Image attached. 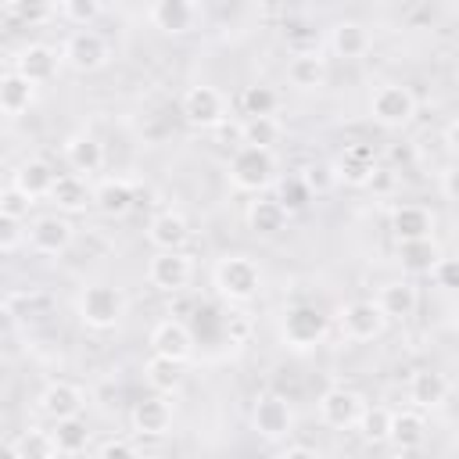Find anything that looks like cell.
I'll list each match as a JSON object with an SVG mask.
<instances>
[{"instance_id": "6da1fadb", "label": "cell", "mask_w": 459, "mask_h": 459, "mask_svg": "<svg viewBox=\"0 0 459 459\" xmlns=\"http://www.w3.org/2000/svg\"><path fill=\"white\" fill-rule=\"evenodd\" d=\"M212 287L230 305H247L262 290V269L251 255H222L212 269Z\"/></svg>"}, {"instance_id": "7a4b0ae2", "label": "cell", "mask_w": 459, "mask_h": 459, "mask_svg": "<svg viewBox=\"0 0 459 459\" xmlns=\"http://www.w3.org/2000/svg\"><path fill=\"white\" fill-rule=\"evenodd\" d=\"M276 151H262V147H244L237 143V151L230 154V165H226V176H230V186L240 190V194H262L276 183Z\"/></svg>"}, {"instance_id": "3957f363", "label": "cell", "mask_w": 459, "mask_h": 459, "mask_svg": "<svg viewBox=\"0 0 459 459\" xmlns=\"http://www.w3.org/2000/svg\"><path fill=\"white\" fill-rule=\"evenodd\" d=\"M126 308H129V301H126L122 287H115V283H86L79 290V301H75L82 326H90L97 333L115 330L126 319Z\"/></svg>"}, {"instance_id": "277c9868", "label": "cell", "mask_w": 459, "mask_h": 459, "mask_svg": "<svg viewBox=\"0 0 459 459\" xmlns=\"http://www.w3.org/2000/svg\"><path fill=\"white\" fill-rule=\"evenodd\" d=\"M326 330H330V316L323 308H316V305H305V301L301 305H290L283 312V319H280V337L294 351L316 348L326 337Z\"/></svg>"}, {"instance_id": "5b68a950", "label": "cell", "mask_w": 459, "mask_h": 459, "mask_svg": "<svg viewBox=\"0 0 459 459\" xmlns=\"http://www.w3.org/2000/svg\"><path fill=\"white\" fill-rule=\"evenodd\" d=\"M179 115L194 126V129H219L222 122H230V100L219 86L197 82L183 93L179 100Z\"/></svg>"}, {"instance_id": "8992f818", "label": "cell", "mask_w": 459, "mask_h": 459, "mask_svg": "<svg viewBox=\"0 0 459 459\" xmlns=\"http://www.w3.org/2000/svg\"><path fill=\"white\" fill-rule=\"evenodd\" d=\"M369 115L384 129H405L416 118V93L402 82H380L369 93Z\"/></svg>"}, {"instance_id": "52a82bcc", "label": "cell", "mask_w": 459, "mask_h": 459, "mask_svg": "<svg viewBox=\"0 0 459 459\" xmlns=\"http://www.w3.org/2000/svg\"><path fill=\"white\" fill-rule=\"evenodd\" d=\"M108 61H111V43L97 29H75L61 47V65H68L79 75L100 72Z\"/></svg>"}, {"instance_id": "ba28073f", "label": "cell", "mask_w": 459, "mask_h": 459, "mask_svg": "<svg viewBox=\"0 0 459 459\" xmlns=\"http://www.w3.org/2000/svg\"><path fill=\"white\" fill-rule=\"evenodd\" d=\"M251 427L258 430V437L265 441H283L294 434V409L283 394H258L255 405H251Z\"/></svg>"}, {"instance_id": "9c48e42d", "label": "cell", "mask_w": 459, "mask_h": 459, "mask_svg": "<svg viewBox=\"0 0 459 459\" xmlns=\"http://www.w3.org/2000/svg\"><path fill=\"white\" fill-rule=\"evenodd\" d=\"M194 276V262L186 251H154L147 262V283L161 294H183Z\"/></svg>"}, {"instance_id": "30bf717a", "label": "cell", "mask_w": 459, "mask_h": 459, "mask_svg": "<svg viewBox=\"0 0 459 459\" xmlns=\"http://www.w3.org/2000/svg\"><path fill=\"white\" fill-rule=\"evenodd\" d=\"M29 247L36 255H65L75 240V226L68 222V215L61 212H50V215H39L29 222Z\"/></svg>"}, {"instance_id": "8fae6325", "label": "cell", "mask_w": 459, "mask_h": 459, "mask_svg": "<svg viewBox=\"0 0 459 459\" xmlns=\"http://www.w3.org/2000/svg\"><path fill=\"white\" fill-rule=\"evenodd\" d=\"M362 409H366V398L351 387H326L319 394V420L330 430H351Z\"/></svg>"}, {"instance_id": "7c38bea8", "label": "cell", "mask_w": 459, "mask_h": 459, "mask_svg": "<svg viewBox=\"0 0 459 459\" xmlns=\"http://www.w3.org/2000/svg\"><path fill=\"white\" fill-rule=\"evenodd\" d=\"M341 323V333L355 344H366V341H377L384 330H387V319L380 316V308L373 301H348L337 316Z\"/></svg>"}, {"instance_id": "4fadbf2b", "label": "cell", "mask_w": 459, "mask_h": 459, "mask_svg": "<svg viewBox=\"0 0 459 459\" xmlns=\"http://www.w3.org/2000/svg\"><path fill=\"white\" fill-rule=\"evenodd\" d=\"M201 18V7L194 0H154L147 7V22L165 32V36H183V32H194Z\"/></svg>"}, {"instance_id": "5bb4252c", "label": "cell", "mask_w": 459, "mask_h": 459, "mask_svg": "<svg viewBox=\"0 0 459 459\" xmlns=\"http://www.w3.org/2000/svg\"><path fill=\"white\" fill-rule=\"evenodd\" d=\"M57 68H61V50H54L50 43H25L14 54V72L32 86L50 82L57 75Z\"/></svg>"}, {"instance_id": "9a60e30c", "label": "cell", "mask_w": 459, "mask_h": 459, "mask_svg": "<svg viewBox=\"0 0 459 459\" xmlns=\"http://www.w3.org/2000/svg\"><path fill=\"white\" fill-rule=\"evenodd\" d=\"M129 427L140 437H165L172 430V402L165 394H147L133 402L129 409Z\"/></svg>"}, {"instance_id": "2e32d148", "label": "cell", "mask_w": 459, "mask_h": 459, "mask_svg": "<svg viewBox=\"0 0 459 459\" xmlns=\"http://www.w3.org/2000/svg\"><path fill=\"white\" fill-rule=\"evenodd\" d=\"M90 204L104 215V219H126L136 204V186L122 176H108L90 190Z\"/></svg>"}, {"instance_id": "e0dca14e", "label": "cell", "mask_w": 459, "mask_h": 459, "mask_svg": "<svg viewBox=\"0 0 459 459\" xmlns=\"http://www.w3.org/2000/svg\"><path fill=\"white\" fill-rule=\"evenodd\" d=\"M377 169H380V161H377L373 143H348L344 154L333 161V176L344 186H369Z\"/></svg>"}, {"instance_id": "ac0fdd59", "label": "cell", "mask_w": 459, "mask_h": 459, "mask_svg": "<svg viewBox=\"0 0 459 459\" xmlns=\"http://www.w3.org/2000/svg\"><path fill=\"white\" fill-rule=\"evenodd\" d=\"M373 305L380 308V316H384L387 323H405V319H412V316H416L420 290H416V283H412V280H387V283L377 290Z\"/></svg>"}, {"instance_id": "d6986e66", "label": "cell", "mask_w": 459, "mask_h": 459, "mask_svg": "<svg viewBox=\"0 0 459 459\" xmlns=\"http://www.w3.org/2000/svg\"><path fill=\"white\" fill-rule=\"evenodd\" d=\"M151 351L154 355H165V359H172V362H190V355H194V333H190V326L183 323V319H161V323H154V330H151Z\"/></svg>"}, {"instance_id": "ffe728a7", "label": "cell", "mask_w": 459, "mask_h": 459, "mask_svg": "<svg viewBox=\"0 0 459 459\" xmlns=\"http://www.w3.org/2000/svg\"><path fill=\"white\" fill-rule=\"evenodd\" d=\"M147 240L154 251H183L190 240V222L183 212L176 208H161L151 222H147Z\"/></svg>"}, {"instance_id": "44dd1931", "label": "cell", "mask_w": 459, "mask_h": 459, "mask_svg": "<svg viewBox=\"0 0 459 459\" xmlns=\"http://www.w3.org/2000/svg\"><path fill=\"white\" fill-rule=\"evenodd\" d=\"M448 391H452V384H448V377L445 373H437V369H416L412 377H409V384H405V394H409V409H420V412H430V409H441L445 402H448Z\"/></svg>"}, {"instance_id": "7402d4cb", "label": "cell", "mask_w": 459, "mask_h": 459, "mask_svg": "<svg viewBox=\"0 0 459 459\" xmlns=\"http://www.w3.org/2000/svg\"><path fill=\"white\" fill-rule=\"evenodd\" d=\"M86 409V394L79 384L72 380H50L39 391V412L50 420H68V416H82Z\"/></svg>"}, {"instance_id": "603a6c76", "label": "cell", "mask_w": 459, "mask_h": 459, "mask_svg": "<svg viewBox=\"0 0 459 459\" xmlns=\"http://www.w3.org/2000/svg\"><path fill=\"white\" fill-rule=\"evenodd\" d=\"M391 237L394 244H409V240H430L434 237V212L427 204H398L391 212Z\"/></svg>"}, {"instance_id": "cb8c5ba5", "label": "cell", "mask_w": 459, "mask_h": 459, "mask_svg": "<svg viewBox=\"0 0 459 459\" xmlns=\"http://www.w3.org/2000/svg\"><path fill=\"white\" fill-rule=\"evenodd\" d=\"M65 161H68V169H72V176H93V172H100L104 169V143L93 136V133H72L68 140H65Z\"/></svg>"}, {"instance_id": "d4e9b609", "label": "cell", "mask_w": 459, "mask_h": 459, "mask_svg": "<svg viewBox=\"0 0 459 459\" xmlns=\"http://www.w3.org/2000/svg\"><path fill=\"white\" fill-rule=\"evenodd\" d=\"M54 179H57V172H54V165H50L47 158H25V161H18L11 186H14L18 194H25V197L36 204L39 197H50Z\"/></svg>"}, {"instance_id": "484cf974", "label": "cell", "mask_w": 459, "mask_h": 459, "mask_svg": "<svg viewBox=\"0 0 459 459\" xmlns=\"http://www.w3.org/2000/svg\"><path fill=\"white\" fill-rule=\"evenodd\" d=\"M326 57L319 50H301V54H290L287 61V82L301 93H312V90H323L326 86Z\"/></svg>"}, {"instance_id": "4316f807", "label": "cell", "mask_w": 459, "mask_h": 459, "mask_svg": "<svg viewBox=\"0 0 459 459\" xmlns=\"http://www.w3.org/2000/svg\"><path fill=\"white\" fill-rule=\"evenodd\" d=\"M427 430H430V423H427V416L420 409H398V412H391L387 441L405 455V452H412V448H420L427 441Z\"/></svg>"}, {"instance_id": "83f0119b", "label": "cell", "mask_w": 459, "mask_h": 459, "mask_svg": "<svg viewBox=\"0 0 459 459\" xmlns=\"http://www.w3.org/2000/svg\"><path fill=\"white\" fill-rule=\"evenodd\" d=\"M369 47H373V36H369V29L362 22L344 18V22H337L330 29V50L337 57H344V61H355V57L369 54Z\"/></svg>"}, {"instance_id": "f1b7e54d", "label": "cell", "mask_w": 459, "mask_h": 459, "mask_svg": "<svg viewBox=\"0 0 459 459\" xmlns=\"http://www.w3.org/2000/svg\"><path fill=\"white\" fill-rule=\"evenodd\" d=\"M287 219H290V215L280 208L276 197H258V201H251L247 212H244V222H247V230H251L255 237H280V233L287 230Z\"/></svg>"}, {"instance_id": "f546056e", "label": "cell", "mask_w": 459, "mask_h": 459, "mask_svg": "<svg viewBox=\"0 0 459 459\" xmlns=\"http://www.w3.org/2000/svg\"><path fill=\"white\" fill-rule=\"evenodd\" d=\"M445 251L437 247V240H409V244H398V265L405 276H430L434 262L441 258Z\"/></svg>"}, {"instance_id": "4dcf8cb0", "label": "cell", "mask_w": 459, "mask_h": 459, "mask_svg": "<svg viewBox=\"0 0 459 459\" xmlns=\"http://www.w3.org/2000/svg\"><path fill=\"white\" fill-rule=\"evenodd\" d=\"M36 104V86L25 82L14 68L0 72V115H25Z\"/></svg>"}, {"instance_id": "1f68e13d", "label": "cell", "mask_w": 459, "mask_h": 459, "mask_svg": "<svg viewBox=\"0 0 459 459\" xmlns=\"http://www.w3.org/2000/svg\"><path fill=\"white\" fill-rule=\"evenodd\" d=\"M50 201L57 204L61 215H75V212H86L90 208V183L82 176H57L54 179V190H50Z\"/></svg>"}, {"instance_id": "d6a6232c", "label": "cell", "mask_w": 459, "mask_h": 459, "mask_svg": "<svg viewBox=\"0 0 459 459\" xmlns=\"http://www.w3.org/2000/svg\"><path fill=\"white\" fill-rule=\"evenodd\" d=\"M143 380H147V387L154 394H165L169 398V394H176L183 387V362H172L165 355H151L143 362Z\"/></svg>"}, {"instance_id": "836d02e7", "label": "cell", "mask_w": 459, "mask_h": 459, "mask_svg": "<svg viewBox=\"0 0 459 459\" xmlns=\"http://www.w3.org/2000/svg\"><path fill=\"white\" fill-rule=\"evenodd\" d=\"M50 437H54V445H57V455H79V452H86V445H90V427H86L82 416L54 420Z\"/></svg>"}, {"instance_id": "e575fe53", "label": "cell", "mask_w": 459, "mask_h": 459, "mask_svg": "<svg viewBox=\"0 0 459 459\" xmlns=\"http://www.w3.org/2000/svg\"><path fill=\"white\" fill-rule=\"evenodd\" d=\"M280 136H283V126H280L276 115H269V118H244V122H240V143H244V147L273 151V147L280 143Z\"/></svg>"}, {"instance_id": "d590c367", "label": "cell", "mask_w": 459, "mask_h": 459, "mask_svg": "<svg viewBox=\"0 0 459 459\" xmlns=\"http://www.w3.org/2000/svg\"><path fill=\"white\" fill-rule=\"evenodd\" d=\"M276 108H280V93H276L269 82H251V86H244V93H240V111H244L247 118H269V115H276Z\"/></svg>"}, {"instance_id": "8d00e7d4", "label": "cell", "mask_w": 459, "mask_h": 459, "mask_svg": "<svg viewBox=\"0 0 459 459\" xmlns=\"http://www.w3.org/2000/svg\"><path fill=\"white\" fill-rule=\"evenodd\" d=\"M366 445H384L387 441V430H391V409L384 405H366L351 427Z\"/></svg>"}, {"instance_id": "74e56055", "label": "cell", "mask_w": 459, "mask_h": 459, "mask_svg": "<svg viewBox=\"0 0 459 459\" xmlns=\"http://www.w3.org/2000/svg\"><path fill=\"white\" fill-rule=\"evenodd\" d=\"M14 452H18V459H57V445H54L50 430H36V427L22 430V437L14 441Z\"/></svg>"}, {"instance_id": "f35d334b", "label": "cell", "mask_w": 459, "mask_h": 459, "mask_svg": "<svg viewBox=\"0 0 459 459\" xmlns=\"http://www.w3.org/2000/svg\"><path fill=\"white\" fill-rule=\"evenodd\" d=\"M4 14L22 22V25H43L57 14V7L47 0H11V4H4Z\"/></svg>"}, {"instance_id": "ab89813d", "label": "cell", "mask_w": 459, "mask_h": 459, "mask_svg": "<svg viewBox=\"0 0 459 459\" xmlns=\"http://www.w3.org/2000/svg\"><path fill=\"white\" fill-rule=\"evenodd\" d=\"M100 14H104V4L100 0H61L57 4V18H65L75 29H90Z\"/></svg>"}, {"instance_id": "60d3db41", "label": "cell", "mask_w": 459, "mask_h": 459, "mask_svg": "<svg viewBox=\"0 0 459 459\" xmlns=\"http://www.w3.org/2000/svg\"><path fill=\"white\" fill-rule=\"evenodd\" d=\"M298 179H301V186L308 190V197H323V194H330V190L337 186L333 161H308Z\"/></svg>"}, {"instance_id": "b9f144b4", "label": "cell", "mask_w": 459, "mask_h": 459, "mask_svg": "<svg viewBox=\"0 0 459 459\" xmlns=\"http://www.w3.org/2000/svg\"><path fill=\"white\" fill-rule=\"evenodd\" d=\"M276 201H280V208H283L287 215H294V212H301V208H305L312 197H308V190L301 186V179H287V183L280 186Z\"/></svg>"}, {"instance_id": "7bdbcfd3", "label": "cell", "mask_w": 459, "mask_h": 459, "mask_svg": "<svg viewBox=\"0 0 459 459\" xmlns=\"http://www.w3.org/2000/svg\"><path fill=\"white\" fill-rule=\"evenodd\" d=\"M29 208H32V201H29L25 194H18L14 186H4V190H0V215L22 222V219L29 215Z\"/></svg>"}, {"instance_id": "ee69618b", "label": "cell", "mask_w": 459, "mask_h": 459, "mask_svg": "<svg viewBox=\"0 0 459 459\" xmlns=\"http://www.w3.org/2000/svg\"><path fill=\"white\" fill-rule=\"evenodd\" d=\"M430 280H434L441 290H455V287H459V265H455V258L441 255V258L434 262V269H430Z\"/></svg>"}, {"instance_id": "f6af8a7d", "label": "cell", "mask_w": 459, "mask_h": 459, "mask_svg": "<svg viewBox=\"0 0 459 459\" xmlns=\"http://www.w3.org/2000/svg\"><path fill=\"white\" fill-rule=\"evenodd\" d=\"M97 459H143L140 448L126 437H108L100 448H97Z\"/></svg>"}, {"instance_id": "bcb514c9", "label": "cell", "mask_w": 459, "mask_h": 459, "mask_svg": "<svg viewBox=\"0 0 459 459\" xmlns=\"http://www.w3.org/2000/svg\"><path fill=\"white\" fill-rule=\"evenodd\" d=\"M22 240H25V230H22V222H18V219H7V215H0V251H14Z\"/></svg>"}, {"instance_id": "7dc6e473", "label": "cell", "mask_w": 459, "mask_h": 459, "mask_svg": "<svg viewBox=\"0 0 459 459\" xmlns=\"http://www.w3.org/2000/svg\"><path fill=\"white\" fill-rule=\"evenodd\" d=\"M441 194H445V201L455 197V165H452V161L441 169Z\"/></svg>"}, {"instance_id": "c3c4849f", "label": "cell", "mask_w": 459, "mask_h": 459, "mask_svg": "<svg viewBox=\"0 0 459 459\" xmlns=\"http://www.w3.org/2000/svg\"><path fill=\"white\" fill-rule=\"evenodd\" d=\"M280 459H319V452L308 448V445H287V448L280 452Z\"/></svg>"}, {"instance_id": "681fc988", "label": "cell", "mask_w": 459, "mask_h": 459, "mask_svg": "<svg viewBox=\"0 0 459 459\" xmlns=\"http://www.w3.org/2000/svg\"><path fill=\"white\" fill-rule=\"evenodd\" d=\"M0 459H18V452H14L11 441H0Z\"/></svg>"}, {"instance_id": "f907efd6", "label": "cell", "mask_w": 459, "mask_h": 459, "mask_svg": "<svg viewBox=\"0 0 459 459\" xmlns=\"http://www.w3.org/2000/svg\"><path fill=\"white\" fill-rule=\"evenodd\" d=\"M233 333H237V337H244V333H247V323H244V319H237V323H233Z\"/></svg>"}, {"instance_id": "816d5d0a", "label": "cell", "mask_w": 459, "mask_h": 459, "mask_svg": "<svg viewBox=\"0 0 459 459\" xmlns=\"http://www.w3.org/2000/svg\"><path fill=\"white\" fill-rule=\"evenodd\" d=\"M380 459H405L402 452H391V455H380Z\"/></svg>"}, {"instance_id": "f5cc1de1", "label": "cell", "mask_w": 459, "mask_h": 459, "mask_svg": "<svg viewBox=\"0 0 459 459\" xmlns=\"http://www.w3.org/2000/svg\"><path fill=\"white\" fill-rule=\"evenodd\" d=\"M445 459H452V455H445Z\"/></svg>"}, {"instance_id": "db71d44e", "label": "cell", "mask_w": 459, "mask_h": 459, "mask_svg": "<svg viewBox=\"0 0 459 459\" xmlns=\"http://www.w3.org/2000/svg\"><path fill=\"white\" fill-rule=\"evenodd\" d=\"M0 118H4V115H0Z\"/></svg>"}]
</instances>
